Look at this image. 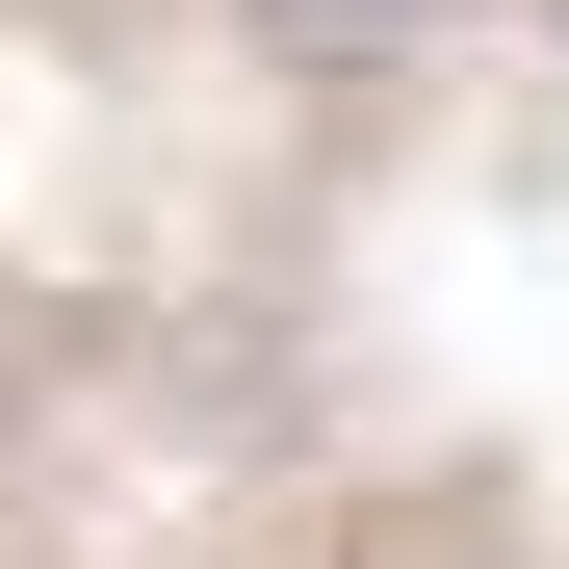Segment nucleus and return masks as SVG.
Here are the masks:
<instances>
[{
    "instance_id": "nucleus-1",
    "label": "nucleus",
    "mask_w": 569,
    "mask_h": 569,
    "mask_svg": "<svg viewBox=\"0 0 569 569\" xmlns=\"http://www.w3.org/2000/svg\"><path fill=\"white\" fill-rule=\"evenodd\" d=\"M233 27H259V52H311V78H362V52H415V27H440V0H233Z\"/></svg>"
}]
</instances>
